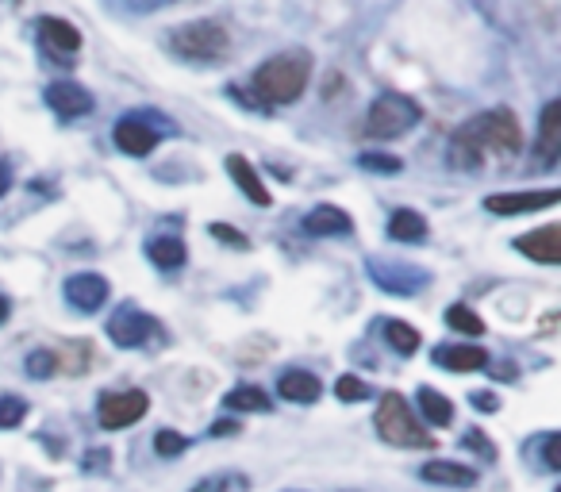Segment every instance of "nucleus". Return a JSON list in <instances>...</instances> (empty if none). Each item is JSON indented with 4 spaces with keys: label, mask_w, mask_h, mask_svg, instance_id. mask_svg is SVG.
Here are the masks:
<instances>
[{
    "label": "nucleus",
    "mask_w": 561,
    "mask_h": 492,
    "mask_svg": "<svg viewBox=\"0 0 561 492\" xmlns=\"http://www.w3.org/2000/svg\"><path fill=\"white\" fill-rule=\"evenodd\" d=\"M231 47V35L220 20H196V24H181L170 35V50L189 58V62H216Z\"/></svg>",
    "instance_id": "20e7f679"
},
{
    "label": "nucleus",
    "mask_w": 561,
    "mask_h": 492,
    "mask_svg": "<svg viewBox=\"0 0 561 492\" xmlns=\"http://www.w3.org/2000/svg\"><path fill=\"white\" fill-rule=\"evenodd\" d=\"M561 200L558 189H538V193H496L485 200L492 216H523V212H538V208H554Z\"/></svg>",
    "instance_id": "9d476101"
},
{
    "label": "nucleus",
    "mask_w": 561,
    "mask_h": 492,
    "mask_svg": "<svg viewBox=\"0 0 561 492\" xmlns=\"http://www.w3.org/2000/svg\"><path fill=\"white\" fill-rule=\"evenodd\" d=\"M277 393L293 404H312V400H319V377L304 373V369H289L277 377Z\"/></svg>",
    "instance_id": "aec40b11"
},
{
    "label": "nucleus",
    "mask_w": 561,
    "mask_h": 492,
    "mask_svg": "<svg viewBox=\"0 0 561 492\" xmlns=\"http://www.w3.org/2000/svg\"><path fill=\"white\" fill-rule=\"evenodd\" d=\"M542 458H546V469H561V435L558 431H550V435L542 439Z\"/></svg>",
    "instance_id": "2f4dec72"
},
{
    "label": "nucleus",
    "mask_w": 561,
    "mask_h": 492,
    "mask_svg": "<svg viewBox=\"0 0 561 492\" xmlns=\"http://www.w3.org/2000/svg\"><path fill=\"white\" fill-rule=\"evenodd\" d=\"M227 173L235 177V185H239V189H243L246 197L254 200L258 208H269V204H273V197H269V189H266V181L258 177V170L246 162L243 154H227Z\"/></svg>",
    "instance_id": "f3484780"
},
{
    "label": "nucleus",
    "mask_w": 561,
    "mask_h": 492,
    "mask_svg": "<svg viewBox=\"0 0 561 492\" xmlns=\"http://www.w3.org/2000/svg\"><path fill=\"white\" fill-rule=\"evenodd\" d=\"M385 343H389L396 354H404V358H408V354L419 350V331L404 320H385Z\"/></svg>",
    "instance_id": "393cba45"
},
{
    "label": "nucleus",
    "mask_w": 561,
    "mask_h": 492,
    "mask_svg": "<svg viewBox=\"0 0 561 492\" xmlns=\"http://www.w3.org/2000/svg\"><path fill=\"white\" fill-rule=\"evenodd\" d=\"M293 492H300V489H293Z\"/></svg>",
    "instance_id": "a19ab883"
},
{
    "label": "nucleus",
    "mask_w": 561,
    "mask_h": 492,
    "mask_svg": "<svg viewBox=\"0 0 561 492\" xmlns=\"http://www.w3.org/2000/svg\"><path fill=\"white\" fill-rule=\"evenodd\" d=\"M415 123H419V104L412 97L381 93L366 112V135L369 139H400Z\"/></svg>",
    "instance_id": "39448f33"
},
{
    "label": "nucleus",
    "mask_w": 561,
    "mask_h": 492,
    "mask_svg": "<svg viewBox=\"0 0 561 492\" xmlns=\"http://www.w3.org/2000/svg\"><path fill=\"white\" fill-rule=\"evenodd\" d=\"M223 404H227L231 412H269V408H273V400H269L258 385H239V389H231V393L223 396Z\"/></svg>",
    "instance_id": "b1692460"
},
{
    "label": "nucleus",
    "mask_w": 561,
    "mask_h": 492,
    "mask_svg": "<svg viewBox=\"0 0 561 492\" xmlns=\"http://www.w3.org/2000/svg\"><path fill=\"white\" fill-rule=\"evenodd\" d=\"M515 250L531 262H542V266H558L561 262V227L558 223H546L538 231H527L515 239Z\"/></svg>",
    "instance_id": "1a4fd4ad"
},
{
    "label": "nucleus",
    "mask_w": 561,
    "mask_h": 492,
    "mask_svg": "<svg viewBox=\"0 0 561 492\" xmlns=\"http://www.w3.org/2000/svg\"><path fill=\"white\" fill-rule=\"evenodd\" d=\"M304 231L308 235H350L354 231V220L335 208V204H316L308 216H304Z\"/></svg>",
    "instance_id": "6ab92c4d"
},
{
    "label": "nucleus",
    "mask_w": 561,
    "mask_h": 492,
    "mask_svg": "<svg viewBox=\"0 0 561 492\" xmlns=\"http://www.w3.org/2000/svg\"><path fill=\"white\" fill-rule=\"evenodd\" d=\"M473 404H477L481 412H496V408H500V400H496L492 393H485V389H481V393H473Z\"/></svg>",
    "instance_id": "f704fd0d"
},
{
    "label": "nucleus",
    "mask_w": 561,
    "mask_h": 492,
    "mask_svg": "<svg viewBox=\"0 0 561 492\" xmlns=\"http://www.w3.org/2000/svg\"><path fill=\"white\" fill-rule=\"evenodd\" d=\"M538 150H542V166H554L561 150V104L550 100L542 108V120H538Z\"/></svg>",
    "instance_id": "a211bd4d"
},
{
    "label": "nucleus",
    "mask_w": 561,
    "mask_h": 492,
    "mask_svg": "<svg viewBox=\"0 0 561 492\" xmlns=\"http://www.w3.org/2000/svg\"><path fill=\"white\" fill-rule=\"evenodd\" d=\"M389 235L396 243H419V239H427V220L415 208H400V212H392Z\"/></svg>",
    "instance_id": "4be33fe9"
},
{
    "label": "nucleus",
    "mask_w": 561,
    "mask_h": 492,
    "mask_svg": "<svg viewBox=\"0 0 561 492\" xmlns=\"http://www.w3.org/2000/svg\"><path fill=\"white\" fill-rule=\"evenodd\" d=\"M239 431V423H231V419H220L216 427H212V435H235Z\"/></svg>",
    "instance_id": "4c0bfd02"
},
{
    "label": "nucleus",
    "mask_w": 561,
    "mask_h": 492,
    "mask_svg": "<svg viewBox=\"0 0 561 492\" xmlns=\"http://www.w3.org/2000/svg\"><path fill=\"white\" fill-rule=\"evenodd\" d=\"M465 446H477V450H481V454H485V458H492V446H488L485 439H481V435H477V431H473V435H465Z\"/></svg>",
    "instance_id": "e433bc0d"
},
{
    "label": "nucleus",
    "mask_w": 561,
    "mask_h": 492,
    "mask_svg": "<svg viewBox=\"0 0 561 492\" xmlns=\"http://www.w3.org/2000/svg\"><path fill=\"white\" fill-rule=\"evenodd\" d=\"M373 427H377V435H381L389 446H431L427 427L419 423V416L408 408V400H404L400 393L381 396L377 416H373Z\"/></svg>",
    "instance_id": "7ed1b4c3"
},
{
    "label": "nucleus",
    "mask_w": 561,
    "mask_h": 492,
    "mask_svg": "<svg viewBox=\"0 0 561 492\" xmlns=\"http://www.w3.org/2000/svg\"><path fill=\"white\" fill-rule=\"evenodd\" d=\"M150 400L143 389H127V393H104L97 404V419L104 431H123V427H131V423H139V419L147 416Z\"/></svg>",
    "instance_id": "0eeeda50"
},
{
    "label": "nucleus",
    "mask_w": 561,
    "mask_h": 492,
    "mask_svg": "<svg viewBox=\"0 0 561 492\" xmlns=\"http://www.w3.org/2000/svg\"><path fill=\"white\" fill-rule=\"evenodd\" d=\"M519 147H523V127L515 120V112L512 108H496V112H485V116H477V120H469L454 131L450 162L458 170H477L488 150L492 154H515Z\"/></svg>",
    "instance_id": "f257e3e1"
},
{
    "label": "nucleus",
    "mask_w": 561,
    "mask_h": 492,
    "mask_svg": "<svg viewBox=\"0 0 561 492\" xmlns=\"http://www.w3.org/2000/svg\"><path fill=\"white\" fill-rule=\"evenodd\" d=\"M27 373H31V377H50V373H58V354H54V350H35V354H27Z\"/></svg>",
    "instance_id": "c756f323"
},
{
    "label": "nucleus",
    "mask_w": 561,
    "mask_h": 492,
    "mask_svg": "<svg viewBox=\"0 0 561 492\" xmlns=\"http://www.w3.org/2000/svg\"><path fill=\"white\" fill-rule=\"evenodd\" d=\"M335 396H339V400H346V404H358V400H366V396H373V393H369V385L362 381V377L346 373V377H339V381H335Z\"/></svg>",
    "instance_id": "c85d7f7f"
},
{
    "label": "nucleus",
    "mask_w": 561,
    "mask_h": 492,
    "mask_svg": "<svg viewBox=\"0 0 561 492\" xmlns=\"http://www.w3.org/2000/svg\"><path fill=\"white\" fill-rule=\"evenodd\" d=\"M27 416V404L20 396H0V431H8V427H20Z\"/></svg>",
    "instance_id": "cd10ccee"
},
{
    "label": "nucleus",
    "mask_w": 561,
    "mask_h": 492,
    "mask_svg": "<svg viewBox=\"0 0 561 492\" xmlns=\"http://www.w3.org/2000/svg\"><path fill=\"white\" fill-rule=\"evenodd\" d=\"M419 477L439 485V489H469V485H477V469L462 466V462H442V458L427 462L419 469Z\"/></svg>",
    "instance_id": "2eb2a0df"
},
{
    "label": "nucleus",
    "mask_w": 561,
    "mask_h": 492,
    "mask_svg": "<svg viewBox=\"0 0 561 492\" xmlns=\"http://www.w3.org/2000/svg\"><path fill=\"white\" fill-rule=\"evenodd\" d=\"M112 139H116V147L123 154H131V158H147L150 150L158 147V131L150 127L147 120H139V116H123L116 123V131H112Z\"/></svg>",
    "instance_id": "ddd939ff"
},
{
    "label": "nucleus",
    "mask_w": 561,
    "mask_h": 492,
    "mask_svg": "<svg viewBox=\"0 0 561 492\" xmlns=\"http://www.w3.org/2000/svg\"><path fill=\"white\" fill-rule=\"evenodd\" d=\"M85 458H89V462H85L89 469H97V466L104 469V466H108V450H89Z\"/></svg>",
    "instance_id": "c9c22d12"
},
{
    "label": "nucleus",
    "mask_w": 561,
    "mask_h": 492,
    "mask_svg": "<svg viewBox=\"0 0 561 492\" xmlns=\"http://www.w3.org/2000/svg\"><path fill=\"white\" fill-rule=\"evenodd\" d=\"M47 104L54 116L77 120V116H89L93 112V93L74 85V81H54V85H47Z\"/></svg>",
    "instance_id": "9b49d317"
},
{
    "label": "nucleus",
    "mask_w": 561,
    "mask_h": 492,
    "mask_svg": "<svg viewBox=\"0 0 561 492\" xmlns=\"http://www.w3.org/2000/svg\"><path fill=\"white\" fill-rule=\"evenodd\" d=\"M435 366L450 369V373H473V369L488 366V354L473 343H454V346H439L435 350Z\"/></svg>",
    "instance_id": "dca6fc26"
},
{
    "label": "nucleus",
    "mask_w": 561,
    "mask_h": 492,
    "mask_svg": "<svg viewBox=\"0 0 561 492\" xmlns=\"http://www.w3.org/2000/svg\"><path fill=\"white\" fill-rule=\"evenodd\" d=\"M154 450H158V458H181V454L189 450V439H185L181 431H170V427H162V431L154 435Z\"/></svg>",
    "instance_id": "bb28decb"
},
{
    "label": "nucleus",
    "mask_w": 561,
    "mask_h": 492,
    "mask_svg": "<svg viewBox=\"0 0 561 492\" xmlns=\"http://www.w3.org/2000/svg\"><path fill=\"white\" fill-rule=\"evenodd\" d=\"M8 312H12V304H8V296H0V323L8 320Z\"/></svg>",
    "instance_id": "ea45409f"
},
{
    "label": "nucleus",
    "mask_w": 561,
    "mask_h": 492,
    "mask_svg": "<svg viewBox=\"0 0 561 492\" xmlns=\"http://www.w3.org/2000/svg\"><path fill=\"white\" fill-rule=\"evenodd\" d=\"M39 39L50 47V54H58L54 62H70L66 54H74L77 47H81V31H77L70 20H58V16H43L39 20Z\"/></svg>",
    "instance_id": "4468645a"
},
{
    "label": "nucleus",
    "mask_w": 561,
    "mask_h": 492,
    "mask_svg": "<svg viewBox=\"0 0 561 492\" xmlns=\"http://www.w3.org/2000/svg\"><path fill=\"white\" fill-rule=\"evenodd\" d=\"M208 231H212V235H216V239H223V243H231V246H239V250H246V235L243 231H235V227H231V223H212V227H208Z\"/></svg>",
    "instance_id": "473e14b6"
},
{
    "label": "nucleus",
    "mask_w": 561,
    "mask_h": 492,
    "mask_svg": "<svg viewBox=\"0 0 561 492\" xmlns=\"http://www.w3.org/2000/svg\"><path fill=\"white\" fill-rule=\"evenodd\" d=\"M147 258L158 270H181L189 254H185V243H181L177 235H158V239L147 243Z\"/></svg>",
    "instance_id": "412c9836"
},
{
    "label": "nucleus",
    "mask_w": 561,
    "mask_h": 492,
    "mask_svg": "<svg viewBox=\"0 0 561 492\" xmlns=\"http://www.w3.org/2000/svg\"><path fill=\"white\" fill-rule=\"evenodd\" d=\"M62 293H66V300L74 304L77 312H97L112 289H108V281L100 273H74V277H66Z\"/></svg>",
    "instance_id": "f8f14e48"
},
{
    "label": "nucleus",
    "mask_w": 561,
    "mask_h": 492,
    "mask_svg": "<svg viewBox=\"0 0 561 492\" xmlns=\"http://www.w3.org/2000/svg\"><path fill=\"white\" fill-rule=\"evenodd\" d=\"M162 335V323L154 320V316H147L143 308H120L112 320H108V339L116 346H123V350H135V346H147L150 339H158Z\"/></svg>",
    "instance_id": "423d86ee"
},
{
    "label": "nucleus",
    "mask_w": 561,
    "mask_h": 492,
    "mask_svg": "<svg viewBox=\"0 0 561 492\" xmlns=\"http://www.w3.org/2000/svg\"><path fill=\"white\" fill-rule=\"evenodd\" d=\"M446 323L454 327V331H462V335H485V323L477 312H469L465 304H450L446 308Z\"/></svg>",
    "instance_id": "a878e982"
},
{
    "label": "nucleus",
    "mask_w": 561,
    "mask_h": 492,
    "mask_svg": "<svg viewBox=\"0 0 561 492\" xmlns=\"http://www.w3.org/2000/svg\"><path fill=\"white\" fill-rule=\"evenodd\" d=\"M8 185H12V170H8V166H0V197L8 193Z\"/></svg>",
    "instance_id": "58836bf2"
},
{
    "label": "nucleus",
    "mask_w": 561,
    "mask_h": 492,
    "mask_svg": "<svg viewBox=\"0 0 561 492\" xmlns=\"http://www.w3.org/2000/svg\"><path fill=\"white\" fill-rule=\"evenodd\" d=\"M369 277H373V285H377V289L396 293V296H412L427 285V273L423 270H415V266H400V262H377V258L369 262Z\"/></svg>",
    "instance_id": "6e6552de"
},
{
    "label": "nucleus",
    "mask_w": 561,
    "mask_h": 492,
    "mask_svg": "<svg viewBox=\"0 0 561 492\" xmlns=\"http://www.w3.org/2000/svg\"><path fill=\"white\" fill-rule=\"evenodd\" d=\"M308 77H312V54L308 50H285V54H273L269 62H262L254 70V100H262L266 108L277 104H293L300 100V93L308 89Z\"/></svg>",
    "instance_id": "f03ea898"
},
{
    "label": "nucleus",
    "mask_w": 561,
    "mask_h": 492,
    "mask_svg": "<svg viewBox=\"0 0 561 492\" xmlns=\"http://www.w3.org/2000/svg\"><path fill=\"white\" fill-rule=\"evenodd\" d=\"M415 400H419V412H423V419H427L431 427H446V423L454 419V404H450L442 393H435L431 385H423Z\"/></svg>",
    "instance_id": "5701e85b"
},
{
    "label": "nucleus",
    "mask_w": 561,
    "mask_h": 492,
    "mask_svg": "<svg viewBox=\"0 0 561 492\" xmlns=\"http://www.w3.org/2000/svg\"><path fill=\"white\" fill-rule=\"evenodd\" d=\"M123 12H154V8H162V4H170V0H116Z\"/></svg>",
    "instance_id": "72a5a7b5"
},
{
    "label": "nucleus",
    "mask_w": 561,
    "mask_h": 492,
    "mask_svg": "<svg viewBox=\"0 0 561 492\" xmlns=\"http://www.w3.org/2000/svg\"><path fill=\"white\" fill-rule=\"evenodd\" d=\"M358 162H362V170H377V173H400V166H404L400 158H392V154H373V150H366Z\"/></svg>",
    "instance_id": "7c9ffc66"
}]
</instances>
